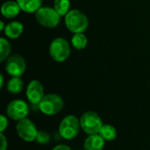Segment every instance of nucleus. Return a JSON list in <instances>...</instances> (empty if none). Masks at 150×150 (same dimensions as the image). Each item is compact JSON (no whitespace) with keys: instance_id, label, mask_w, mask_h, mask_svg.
I'll return each mask as SVG.
<instances>
[{"instance_id":"1","label":"nucleus","mask_w":150,"mask_h":150,"mask_svg":"<svg viewBox=\"0 0 150 150\" xmlns=\"http://www.w3.org/2000/svg\"><path fill=\"white\" fill-rule=\"evenodd\" d=\"M64 17L66 27L73 33H84L88 28L89 19L87 16L79 10H70Z\"/></svg>"},{"instance_id":"2","label":"nucleus","mask_w":150,"mask_h":150,"mask_svg":"<svg viewBox=\"0 0 150 150\" xmlns=\"http://www.w3.org/2000/svg\"><path fill=\"white\" fill-rule=\"evenodd\" d=\"M81 129L80 119L73 114H69L61 120L58 131L62 138L67 141H71L77 137Z\"/></svg>"},{"instance_id":"3","label":"nucleus","mask_w":150,"mask_h":150,"mask_svg":"<svg viewBox=\"0 0 150 150\" xmlns=\"http://www.w3.org/2000/svg\"><path fill=\"white\" fill-rule=\"evenodd\" d=\"M38 106L43 114L47 116H54L58 114L63 109L64 101L60 95L50 93L44 96Z\"/></svg>"},{"instance_id":"4","label":"nucleus","mask_w":150,"mask_h":150,"mask_svg":"<svg viewBox=\"0 0 150 150\" xmlns=\"http://www.w3.org/2000/svg\"><path fill=\"white\" fill-rule=\"evenodd\" d=\"M71 54L69 42L63 38H55L49 46V54L51 58L57 62H65Z\"/></svg>"},{"instance_id":"5","label":"nucleus","mask_w":150,"mask_h":150,"mask_svg":"<svg viewBox=\"0 0 150 150\" xmlns=\"http://www.w3.org/2000/svg\"><path fill=\"white\" fill-rule=\"evenodd\" d=\"M61 15L54 9V7L41 6L35 12L37 22L46 28H54L61 21Z\"/></svg>"},{"instance_id":"6","label":"nucleus","mask_w":150,"mask_h":150,"mask_svg":"<svg viewBox=\"0 0 150 150\" xmlns=\"http://www.w3.org/2000/svg\"><path fill=\"white\" fill-rule=\"evenodd\" d=\"M80 124L82 130L88 135L98 134L103 124L101 117L95 112L88 111L80 117Z\"/></svg>"},{"instance_id":"7","label":"nucleus","mask_w":150,"mask_h":150,"mask_svg":"<svg viewBox=\"0 0 150 150\" xmlns=\"http://www.w3.org/2000/svg\"><path fill=\"white\" fill-rule=\"evenodd\" d=\"M18 136L25 142H33L36 140L38 129L35 123L28 118H25L16 124Z\"/></svg>"},{"instance_id":"8","label":"nucleus","mask_w":150,"mask_h":150,"mask_svg":"<svg viewBox=\"0 0 150 150\" xmlns=\"http://www.w3.org/2000/svg\"><path fill=\"white\" fill-rule=\"evenodd\" d=\"M4 69L6 73L11 77H20L26 69L25 60L18 54H11L5 61Z\"/></svg>"},{"instance_id":"9","label":"nucleus","mask_w":150,"mask_h":150,"mask_svg":"<svg viewBox=\"0 0 150 150\" xmlns=\"http://www.w3.org/2000/svg\"><path fill=\"white\" fill-rule=\"evenodd\" d=\"M5 112L9 119L18 122L27 118L29 114V105L25 100L14 99L7 105Z\"/></svg>"},{"instance_id":"10","label":"nucleus","mask_w":150,"mask_h":150,"mask_svg":"<svg viewBox=\"0 0 150 150\" xmlns=\"http://www.w3.org/2000/svg\"><path fill=\"white\" fill-rule=\"evenodd\" d=\"M25 96L32 105H38L45 96L43 84L39 80H32L27 84Z\"/></svg>"},{"instance_id":"11","label":"nucleus","mask_w":150,"mask_h":150,"mask_svg":"<svg viewBox=\"0 0 150 150\" xmlns=\"http://www.w3.org/2000/svg\"><path fill=\"white\" fill-rule=\"evenodd\" d=\"M105 146V141L99 134H91L83 142L84 150H103Z\"/></svg>"},{"instance_id":"12","label":"nucleus","mask_w":150,"mask_h":150,"mask_svg":"<svg viewBox=\"0 0 150 150\" xmlns=\"http://www.w3.org/2000/svg\"><path fill=\"white\" fill-rule=\"evenodd\" d=\"M21 9L17 1H6L2 4L1 13L6 18H13L17 17Z\"/></svg>"},{"instance_id":"13","label":"nucleus","mask_w":150,"mask_h":150,"mask_svg":"<svg viewBox=\"0 0 150 150\" xmlns=\"http://www.w3.org/2000/svg\"><path fill=\"white\" fill-rule=\"evenodd\" d=\"M24 31V25L19 21H11L8 23L4 30V34L10 39H18L21 36Z\"/></svg>"},{"instance_id":"14","label":"nucleus","mask_w":150,"mask_h":150,"mask_svg":"<svg viewBox=\"0 0 150 150\" xmlns=\"http://www.w3.org/2000/svg\"><path fill=\"white\" fill-rule=\"evenodd\" d=\"M24 12L35 13L42 5L43 0H16Z\"/></svg>"},{"instance_id":"15","label":"nucleus","mask_w":150,"mask_h":150,"mask_svg":"<svg viewBox=\"0 0 150 150\" xmlns=\"http://www.w3.org/2000/svg\"><path fill=\"white\" fill-rule=\"evenodd\" d=\"M101 137L105 141V142H112L114 141L118 135L117 129L115 127L110 124H104L98 133Z\"/></svg>"},{"instance_id":"16","label":"nucleus","mask_w":150,"mask_h":150,"mask_svg":"<svg viewBox=\"0 0 150 150\" xmlns=\"http://www.w3.org/2000/svg\"><path fill=\"white\" fill-rule=\"evenodd\" d=\"M7 91L11 94L17 95L19 94L24 88V82L20 77H11L7 82Z\"/></svg>"},{"instance_id":"17","label":"nucleus","mask_w":150,"mask_h":150,"mask_svg":"<svg viewBox=\"0 0 150 150\" xmlns=\"http://www.w3.org/2000/svg\"><path fill=\"white\" fill-rule=\"evenodd\" d=\"M88 44V39L83 33H74L71 38V45L74 48L77 50H83L86 47Z\"/></svg>"},{"instance_id":"18","label":"nucleus","mask_w":150,"mask_h":150,"mask_svg":"<svg viewBox=\"0 0 150 150\" xmlns=\"http://www.w3.org/2000/svg\"><path fill=\"white\" fill-rule=\"evenodd\" d=\"M70 0H54V9L62 17L70 11Z\"/></svg>"},{"instance_id":"19","label":"nucleus","mask_w":150,"mask_h":150,"mask_svg":"<svg viewBox=\"0 0 150 150\" xmlns=\"http://www.w3.org/2000/svg\"><path fill=\"white\" fill-rule=\"evenodd\" d=\"M11 46L10 42L4 37L0 38V62H4L10 56Z\"/></svg>"},{"instance_id":"20","label":"nucleus","mask_w":150,"mask_h":150,"mask_svg":"<svg viewBox=\"0 0 150 150\" xmlns=\"http://www.w3.org/2000/svg\"><path fill=\"white\" fill-rule=\"evenodd\" d=\"M35 142L40 145H47L50 142V134L46 131H39Z\"/></svg>"},{"instance_id":"21","label":"nucleus","mask_w":150,"mask_h":150,"mask_svg":"<svg viewBox=\"0 0 150 150\" xmlns=\"http://www.w3.org/2000/svg\"><path fill=\"white\" fill-rule=\"evenodd\" d=\"M8 124H9L8 117L4 114H1L0 115V133H4L6 130V128L8 127Z\"/></svg>"},{"instance_id":"22","label":"nucleus","mask_w":150,"mask_h":150,"mask_svg":"<svg viewBox=\"0 0 150 150\" xmlns=\"http://www.w3.org/2000/svg\"><path fill=\"white\" fill-rule=\"evenodd\" d=\"M0 150H7L8 149V141L4 133H0Z\"/></svg>"},{"instance_id":"23","label":"nucleus","mask_w":150,"mask_h":150,"mask_svg":"<svg viewBox=\"0 0 150 150\" xmlns=\"http://www.w3.org/2000/svg\"><path fill=\"white\" fill-rule=\"evenodd\" d=\"M52 150H72L71 148L66 144H58L56 146H54Z\"/></svg>"},{"instance_id":"24","label":"nucleus","mask_w":150,"mask_h":150,"mask_svg":"<svg viewBox=\"0 0 150 150\" xmlns=\"http://www.w3.org/2000/svg\"><path fill=\"white\" fill-rule=\"evenodd\" d=\"M4 76L1 74V75H0V89H3V87H4Z\"/></svg>"},{"instance_id":"25","label":"nucleus","mask_w":150,"mask_h":150,"mask_svg":"<svg viewBox=\"0 0 150 150\" xmlns=\"http://www.w3.org/2000/svg\"><path fill=\"white\" fill-rule=\"evenodd\" d=\"M5 26H6V25H4V21H3V20H1V21H0V31H3V32H4V30Z\"/></svg>"}]
</instances>
